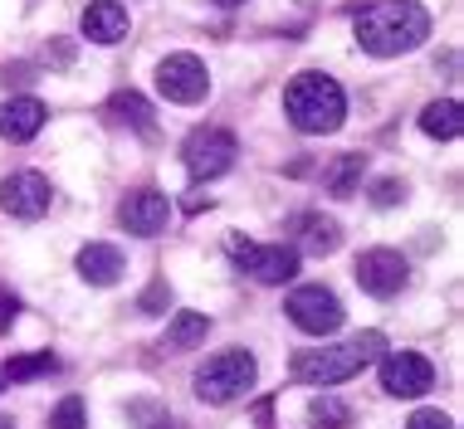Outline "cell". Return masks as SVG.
I'll return each mask as SVG.
<instances>
[{
	"instance_id": "obj_29",
	"label": "cell",
	"mask_w": 464,
	"mask_h": 429,
	"mask_svg": "<svg viewBox=\"0 0 464 429\" xmlns=\"http://www.w3.org/2000/svg\"><path fill=\"white\" fill-rule=\"evenodd\" d=\"M147 429H181L177 420H147Z\"/></svg>"
},
{
	"instance_id": "obj_5",
	"label": "cell",
	"mask_w": 464,
	"mask_h": 429,
	"mask_svg": "<svg viewBox=\"0 0 464 429\" xmlns=\"http://www.w3.org/2000/svg\"><path fill=\"white\" fill-rule=\"evenodd\" d=\"M235 157H240V142H235L225 128H196L181 142V161H186V171H191L196 181H216V176H225L235 167Z\"/></svg>"
},
{
	"instance_id": "obj_31",
	"label": "cell",
	"mask_w": 464,
	"mask_h": 429,
	"mask_svg": "<svg viewBox=\"0 0 464 429\" xmlns=\"http://www.w3.org/2000/svg\"><path fill=\"white\" fill-rule=\"evenodd\" d=\"M0 429H15V420H10V415H0Z\"/></svg>"
},
{
	"instance_id": "obj_9",
	"label": "cell",
	"mask_w": 464,
	"mask_h": 429,
	"mask_svg": "<svg viewBox=\"0 0 464 429\" xmlns=\"http://www.w3.org/2000/svg\"><path fill=\"white\" fill-rule=\"evenodd\" d=\"M382 390L396 400H416L425 390H435V366L420 351H392L382 361Z\"/></svg>"
},
{
	"instance_id": "obj_22",
	"label": "cell",
	"mask_w": 464,
	"mask_h": 429,
	"mask_svg": "<svg viewBox=\"0 0 464 429\" xmlns=\"http://www.w3.org/2000/svg\"><path fill=\"white\" fill-rule=\"evenodd\" d=\"M49 371H54V357L49 351H30V357H10L5 381H34V376H49Z\"/></svg>"
},
{
	"instance_id": "obj_30",
	"label": "cell",
	"mask_w": 464,
	"mask_h": 429,
	"mask_svg": "<svg viewBox=\"0 0 464 429\" xmlns=\"http://www.w3.org/2000/svg\"><path fill=\"white\" fill-rule=\"evenodd\" d=\"M216 5H220V10H235V5H245V0H216Z\"/></svg>"
},
{
	"instance_id": "obj_4",
	"label": "cell",
	"mask_w": 464,
	"mask_h": 429,
	"mask_svg": "<svg viewBox=\"0 0 464 429\" xmlns=\"http://www.w3.org/2000/svg\"><path fill=\"white\" fill-rule=\"evenodd\" d=\"M255 376H259V361L249 357V351H240V347L216 351V357L196 371V396L206 400V405H230V400L249 396Z\"/></svg>"
},
{
	"instance_id": "obj_15",
	"label": "cell",
	"mask_w": 464,
	"mask_h": 429,
	"mask_svg": "<svg viewBox=\"0 0 464 429\" xmlns=\"http://www.w3.org/2000/svg\"><path fill=\"white\" fill-rule=\"evenodd\" d=\"M79 273L93 288H112L128 273V263H122V249H112V244H83L79 249Z\"/></svg>"
},
{
	"instance_id": "obj_11",
	"label": "cell",
	"mask_w": 464,
	"mask_h": 429,
	"mask_svg": "<svg viewBox=\"0 0 464 429\" xmlns=\"http://www.w3.org/2000/svg\"><path fill=\"white\" fill-rule=\"evenodd\" d=\"M353 273H357L362 293H372V298H396L401 288H406V279H411L406 259H401L396 249H367Z\"/></svg>"
},
{
	"instance_id": "obj_27",
	"label": "cell",
	"mask_w": 464,
	"mask_h": 429,
	"mask_svg": "<svg viewBox=\"0 0 464 429\" xmlns=\"http://www.w3.org/2000/svg\"><path fill=\"white\" fill-rule=\"evenodd\" d=\"M20 312V298L10 293V288H0V332H10V322H15Z\"/></svg>"
},
{
	"instance_id": "obj_1",
	"label": "cell",
	"mask_w": 464,
	"mask_h": 429,
	"mask_svg": "<svg viewBox=\"0 0 464 429\" xmlns=\"http://www.w3.org/2000/svg\"><path fill=\"white\" fill-rule=\"evenodd\" d=\"M357 44L376 59H396V54H411L430 40V10L420 0H376L357 15Z\"/></svg>"
},
{
	"instance_id": "obj_21",
	"label": "cell",
	"mask_w": 464,
	"mask_h": 429,
	"mask_svg": "<svg viewBox=\"0 0 464 429\" xmlns=\"http://www.w3.org/2000/svg\"><path fill=\"white\" fill-rule=\"evenodd\" d=\"M308 420L318 429H347V424H353V410H347L343 400H333V396H318L308 405Z\"/></svg>"
},
{
	"instance_id": "obj_32",
	"label": "cell",
	"mask_w": 464,
	"mask_h": 429,
	"mask_svg": "<svg viewBox=\"0 0 464 429\" xmlns=\"http://www.w3.org/2000/svg\"><path fill=\"white\" fill-rule=\"evenodd\" d=\"M5 386H10V381H5V366H0V396H5Z\"/></svg>"
},
{
	"instance_id": "obj_14",
	"label": "cell",
	"mask_w": 464,
	"mask_h": 429,
	"mask_svg": "<svg viewBox=\"0 0 464 429\" xmlns=\"http://www.w3.org/2000/svg\"><path fill=\"white\" fill-rule=\"evenodd\" d=\"M83 34H89L93 44H118L122 34H128V5H118V0H93V5L83 10Z\"/></svg>"
},
{
	"instance_id": "obj_12",
	"label": "cell",
	"mask_w": 464,
	"mask_h": 429,
	"mask_svg": "<svg viewBox=\"0 0 464 429\" xmlns=\"http://www.w3.org/2000/svg\"><path fill=\"white\" fill-rule=\"evenodd\" d=\"M167 214H171V200L161 195V191H132L128 200H122V210H118V220H122V230L128 234H142V239H152L167 230Z\"/></svg>"
},
{
	"instance_id": "obj_25",
	"label": "cell",
	"mask_w": 464,
	"mask_h": 429,
	"mask_svg": "<svg viewBox=\"0 0 464 429\" xmlns=\"http://www.w3.org/2000/svg\"><path fill=\"white\" fill-rule=\"evenodd\" d=\"M406 429H455V420L450 415H440V410H416L406 420Z\"/></svg>"
},
{
	"instance_id": "obj_6",
	"label": "cell",
	"mask_w": 464,
	"mask_h": 429,
	"mask_svg": "<svg viewBox=\"0 0 464 429\" xmlns=\"http://www.w3.org/2000/svg\"><path fill=\"white\" fill-rule=\"evenodd\" d=\"M284 312H288V322L308 337H333L337 327H343V302H337V293H328V288H318V283L294 288L284 302Z\"/></svg>"
},
{
	"instance_id": "obj_18",
	"label": "cell",
	"mask_w": 464,
	"mask_h": 429,
	"mask_svg": "<svg viewBox=\"0 0 464 429\" xmlns=\"http://www.w3.org/2000/svg\"><path fill=\"white\" fill-rule=\"evenodd\" d=\"M210 332V318L206 312H177V318L167 322V332H161V351H191L206 342Z\"/></svg>"
},
{
	"instance_id": "obj_2",
	"label": "cell",
	"mask_w": 464,
	"mask_h": 429,
	"mask_svg": "<svg viewBox=\"0 0 464 429\" xmlns=\"http://www.w3.org/2000/svg\"><path fill=\"white\" fill-rule=\"evenodd\" d=\"M284 118L294 122L298 132H308V137L337 132V128H343V118H347L343 83L328 79V73H318V69L288 79V88H284Z\"/></svg>"
},
{
	"instance_id": "obj_24",
	"label": "cell",
	"mask_w": 464,
	"mask_h": 429,
	"mask_svg": "<svg viewBox=\"0 0 464 429\" xmlns=\"http://www.w3.org/2000/svg\"><path fill=\"white\" fill-rule=\"evenodd\" d=\"M401 200H406V186L401 181H376L372 186V205L376 210H392V205H401Z\"/></svg>"
},
{
	"instance_id": "obj_3",
	"label": "cell",
	"mask_w": 464,
	"mask_h": 429,
	"mask_svg": "<svg viewBox=\"0 0 464 429\" xmlns=\"http://www.w3.org/2000/svg\"><path fill=\"white\" fill-rule=\"evenodd\" d=\"M382 351H386V337L382 332H357L353 342H343V347L294 351L288 371H294V381H304V386H343V381H353V376L367 371Z\"/></svg>"
},
{
	"instance_id": "obj_13",
	"label": "cell",
	"mask_w": 464,
	"mask_h": 429,
	"mask_svg": "<svg viewBox=\"0 0 464 429\" xmlns=\"http://www.w3.org/2000/svg\"><path fill=\"white\" fill-rule=\"evenodd\" d=\"M49 118V108L40 98H10V103H0V137L5 142H30V137H40Z\"/></svg>"
},
{
	"instance_id": "obj_7",
	"label": "cell",
	"mask_w": 464,
	"mask_h": 429,
	"mask_svg": "<svg viewBox=\"0 0 464 429\" xmlns=\"http://www.w3.org/2000/svg\"><path fill=\"white\" fill-rule=\"evenodd\" d=\"M157 93L167 98V103L191 108V103H200V98L210 93V73H206V64H200L196 54H167L157 64Z\"/></svg>"
},
{
	"instance_id": "obj_20",
	"label": "cell",
	"mask_w": 464,
	"mask_h": 429,
	"mask_svg": "<svg viewBox=\"0 0 464 429\" xmlns=\"http://www.w3.org/2000/svg\"><path fill=\"white\" fill-rule=\"evenodd\" d=\"M108 112L118 122H128V128H137V132H152L157 122H152V103H147L137 88H118V93L108 98Z\"/></svg>"
},
{
	"instance_id": "obj_19",
	"label": "cell",
	"mask_w": 464,
	"mask_h": 429,
	"mask_svg": "<svg viewBox=\"0 0 464 429\" xmlns=\"http://www.w3.org/2000/svg\"><path fill=\"white\" fill-rule=\"evenodd\" d=\"M362 171H367V157H362V151H343V157H337L333 167L323 171V186H328V195L347 200V195H357Z\"/></svg>"
},
{
	"instance_id": "obj_17",
	"label": "cell",
	"mask_w": 464,
	"mask_h": 429,
	"mask_svg": "<svg viewBox=\"0 0 464 429\" xmlns=\"http://www.w3.org/2000/svg\"><path fill=\"white\" fill-rule=\"evenodd\" d=\"M420 132L435 137V142H455V137L464 132V108L455 103V98H435V103H425Z\"/></svg>"
},
{
	"instance_id": "obj_10",
	"label": "cell",
	"mask_w": 464,
	"mask_h": 429,
	"mask_svg": "<svg viewBox=\"0 0 464 429\" xmlns=\"http://www.w3.org/2000/svg\"><path fill=\"white\" fill-rule=\"evenodd\" d=\"M49 200H54V186L40 171H15L0 181V210L15 220H40V214H49Z\"/></svg>"
},
{
	"instance_id": "obj_23",
	"label": "cell",
	"mask_w": 464,
	"mask_h": 429,
	"mask_svg": "<svg viewBox=\"0 0 464 429\" xmlns=\"http://www.w3.org/2000/svg\"><path fill=\"white\" fill-rule=\"evenodd\" d=\"M89 424V410H83V396H64L54 410H49V429H83Z\"/></svg>"
},
{
	"instance_id": "obj_16",
	"label": "cell",
	"mask_w": 464,
	"mask_h": 429,
	"mask_svg": "<svg viewBox=\"0 0 464 429\" xmlns=\"http://www.w3.org/2000/svg\"><path fill=\"white\" fill-rule=\"evenodd\" d=\"M294 230H298V244H304L308 254H318V259L343 249V224L328 220V214H298Z\"/></svg>"
},
{
	"instance_id": "obj_26",
	"label": "cell",
	"mask_w": 464,
	"mask_h": 429,
	"mask_svg": "<svg viewBox=\"0 0 464 429\" xmlns=\"http://www.w3.org/2000/svg\"><path fill=\"white\" fill-rule=\"evenodd\" d=\"M167 302H171V288H167V279H157L142 293V312H157V308H167Z\"/></svg>"
},
{
	"instance_id": "obj_28",
	"label": "cell",
	"mask_w": 464,
	"mask_h": 429,
	"mask_svg": "<svg viewBox=\"0 0 464 429\" xmlns=\"http://www.w3.org/2000/svg\"><path fill=\"white\" fill-rule=\"evenodd\" d=\"M200 210H210V195L206 191H191V195H186V214H200Z\"/></svg>"
},
{
	"instance_id": "obj_8",
	"label": "cell",
	"mask_w": 464,
	"mask_h": 429,
	"mask_svg": "<svg viewBox=\"0 0 464 429\" xmlns=\"http://www.w3.org/2000/svg\"><path fill=\"white\" fill-rule=\"evenodd\" d=\"M235 263L259 283H288L298 273V249L294 244H245V239H230Z\"/></svg>"
}]
</instances>
